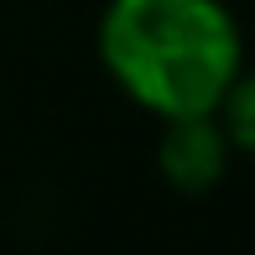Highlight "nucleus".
<instances>
[{
    "label": "nucleus",
    "mask_w": 255,
    "mask_h": 255,
    "mask_svg": "<svg viewBox=\"0 0 255 255\" xmlns=\"http://www.w3.org/2000/svg\"><path fill=\"white\" fill-rule=\"evenodd\" d=\"M229 151H235V146H229L224 120H219V110H214V115H177V120H167L156 161H161V177L177 193H208L224 177Z\"/></svg>",
    "instance_id": "f03ea898"
},
{
    "label": "nucleus",
    "mask_w": 255,
    "mask_h": 255,
    "mask_svg": "<svg viewBox=\"0 0 255 255\" xmlns=\"http://www.w3.org/2000/svg\"><path fill=\"white\" fill-rule=\"evenodd\" d=\"M219 115H224L229 146L255 156V73H240L235 84H229V94H224V104H219Z\"/></svg>",
    "instance_id": "7ed1b4c3"
},
{
    "label": "nucleus",
    "mask_w": 255,
    "mask_h": 255,
    "mask_svg": "<svg viewBox=\"0 0 255 255\" xmlns=\"http://www.w3.org/2000/svg\"><path fill=\"white\" fill-rule=\"evenodd\" d=\"M99 57L141 110L214 115L240 78V26L224 0H110Z\"/></svg>",
    "instance_id": "f257e3e1"
}]
</instances>
